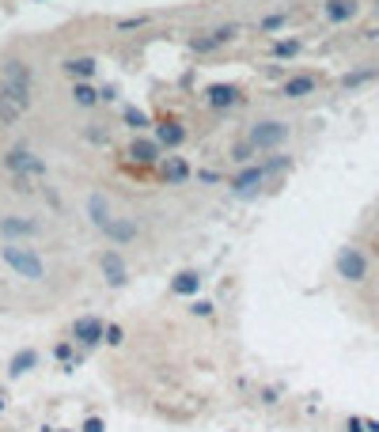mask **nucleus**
Listing matches in <instances>:
<instances>
[{"mask_svg": "<svg viewBox=\"0 0 379 432\" xmlns=\"http://www.w3.org/2000/svg\"><path fill=\"white\" fill-rule=\"evenodd\" d=\"M0 95H8L20 110L31 107V95H34V72H31V65L20 61V58L8 61L4 69H0Z\"/></svg>", "mask_w": 379, "mask_h": 432, "instance_id": "f257e3e1", "label": "nucleus"}, {"mask_svg": "<svg viewBox=\"0 0 379 432\" xmlns=\"http://www.w3.org/2000/svg\"><path fill=\"white\" fill-rule=\"evenodd\" d=\"M0 262H4L15 277H23V281H42L46 277L42 255L34 247H23V243H4V247H0Z\"/></svg>", "mask_w": 379, "mask_h": 432, "instance_id": "f03ea898", "label": "nucleus"}, {"mask_svg": "<svg viewBox=\"0 0 379 432\" xmlns=\"http://www.w3.org/2000/svg\"><path fill=\"white\" fill-rule=\"evenodd\" d=\"M292 126L281 118H266V121H254L251 129H247V137H251V144L258 148V156H270V152H281V144L289 140Z\"/></svg>", "mask_w": 379, "mask_h": 432, "instance_id": "7ed1b4c3", "label": "nucleus"}, {"mask_svg": "<svg viewBox=\"0 0 379 432\" xmlns=\"http://www.w3.org/2000/svg\"><path fill=\"white\" fill-rule=\"evenodd\" d=\"M270 182V171H266V163L258 159V163H247L239 167V171L228 178V194L239 197V201H251V197L262 194V186Z\"/></svg>", "mask_w": 379, "mask_h": 432, "instance_id": "20e7f679", "label": "nucleus"}, {"mask_svg": "<svg viewBox=\"0 0 379 432\" xmlns=\"http://www.w3.org/2000/svg\"><path fill=\"white\" fill-rule=\"evenodd\" d=\"M4 171L8 175H23V178H46V159L34 156L31 148L15 144L4 152Z\"/></svg>", "mask_w": 379, "mask_h": 432, "instance_id": "39448f33", "label": "nucleus"}, {"mask_svg": "<svg viewBox=\"0 0 379 432\" xmlns=\"http://www.w3.org/2000/svg\"><path fill=\"white\" fill-rule=\"evenodd\" d=\"M334 274L341 277V281H349V285H360V281L368 277V255L360 247H341L338 250V258H334Z\"/></svg>", "mask_w": 379, "mask_h": 432, "instance_id": "423d86ee", "label": "nucleus"}, {"mask_svg": "<svg viewBox=\"0 0 379 432\" xmlns=\"http://www.w3.org/2000/svg\"><path fill=\"white\" fill-rule=\"evenodd\" d=\"M125 156H129V163H137V167H160V159L167 152H163V144L152 133H137L133 140H129Z\"/></svg>", "mask_w": 379, "mask_h": 432, "instance_id": "0eeeda50", "label": "nucleus"}, {"mask_svg": "<svg viewBox=\"0 0 379 432\" xmlns=\"http://www.w3.org/2000/svg\"><path fill=\"white\" fill-rule=\"evenodd\" d=\"M72 342L76 345H84V349H95V345H103L106 342V323L99 315H80L76 323H72Z\"/></svg>", "mask_w": 379, "mask_h": 432, "instance_id": "6e6552de", "label": "nucleus"}, {"mask_svg": "<svg viewBox=\"0 0 379 432\" xmlns=\"http://www.w3.org/2000/svg\"><path fill=\"white\" fill-rule=\"evenodd\" d=\"M39 231H42V224L31 220V216H15V212H4V216H0V239H4V243L34 239Z\"/></svg>", "mask_w": 379, "mask_h": 432, "instance_id": "1a4fd4ad", "label": "nucleus"}, {"mask_svg": "<svg viewBox=\"0 0 379 432\" xmlns=\"http://www.w3.org/2000/svg\"><path fill=\"white\" fill-rule=\"evenodd\" d=\"M152 137L163 144V152H179V148L190 140V129L182 126L179 118H163V121H156V126H152Z\"/></svg>", "mask_w": 379, "mask_h": 432, "instance_id": "9d476101", "label": "nucleus"}, {"mask_svg": "<svg viewBox=\"0 0 379 432\" xmlns=\"http://www.w3.org/2000/svg\"><path fill=\"white\" fill-rule=\"evenodd\" d=\"M99 269H103V281L110 288H125L129 285V262L122 258V250L110 247L103 250V258H99Z\"/></svg>", "mask_w": 379, "mask_h": 432, "instance_id": "9b49d317", "label": "nucleus"}, {"mask_svg": "<svg viewBox=\"0 0 379 432\" xmlns=\"http://www.w3.org/2000/svg\"><path fill=\"white\" fill-rule=\"evenodd\" d=\"M235 34H239L235 23H220V27H212V31L198 34V39H190V50H193V53H216L220 46H228Z\"/></svg>", "mask_w": 379, "mask_h": 432, "instance_id": "f8f14e48", "label": "nucleus"}, {"mask_svg": "<svg viewBox=\"0 0 379 432\" xmlns=\"http://www.w3.org/2000/svg\"><path fill=\"white\" fill-rule=\"evenodd\" d=\"M160 178L167 186H186L190 178H193V167H190V159L186 156H179V152H167L160 159Z\"/></svg>", "mask_w": 379, "mask_h": 432, "instance_id": "ddd939ff", "label": "nucleus"}, {"mask_svg": "<svg viewBox=\"0 0 379 432\" xmlns=\"http://www.w3.org/2000/svg\"><path fill=\"white\" fill-rule=\"evenodd\" d=\"M243 102V88L239 83H209L205 88V107L209 110H232Z\"/></svg>", "mask_w": 379, "mask_h": 432, "instance_id": "4468645a", "label": "nucleus"}, {"mask_svg": "<svg viewBox=\"0 0 379 432\" xmlns=\"http://www.w3.org/2000/svg\"><path fill=\"white\" fill-rule=\"evenodd\" d=\"M103 236H106L110 247H129V243L141 236V228H137L133 216H114V220H110L106 228H103Z\"/></svg>", "mask_w": 379, "mask_h": 432, "instance_id": "2eb2a0df", "label": "nucleus"}, {"mask_svg": "<svg viewBox=\"0 0 379 432\" xmlns=\"http://www.w3.org/2000/svg\"><path fill=\"white\" fill-rule=\"evenodd\" d=\"M357 12H360L357 0H326V4H322V20H326L330 27H345V23H353V20H357Z\"/></svg>", "mask_w": 379, "mask_h": 432, "instance_id": "dca6fc26", "label": "nucleus"}, {"mask_svg": "<svg viewBox=\"0 0 379 432\" xmlns=\"http://www.w3.org/2000/svg\"><path fill=\"white\" fill-rule=\"evenodd\" d=\"M315 91H319V80L311 76V72H292V76L281 83L284 99H308V95H315Z\"/></svg>", "mask_w": 379, "mask_h": 432, "instance_id": "f3484780", "label": "nucleus"}, {"mask_svg": "<svg viewBox=\"0 0 379 432\" xmlns=\"http://www.w3.org/2000/svg\"><path fill=\"white\" fill-rule=\"evenodd\" d=\"M201 277L198 269H179V274L171 277V296H182V299H198L201 292Z\"/></svg>", "mask_w": 379, "mask_h": 432, "instance_id": "a211bd4d", "label": "nucleus"}, {"mask_svg": "<svg viewBox=\"0 0 379 432\" xmlns=\"http://www.w3.org/2000/svg\"><path fill=\"white\" fill-rule=\"evenodd\" d=\"M88 220L95 224L99 231H103L106 224L114 220V209H110V197H106V194H91V197H88Z\"/></svg>", "mask_w": 379, "mask_h": 432, "instance_id": "6ab92c4d", "label": "nucleus"}, {"mask_svg": "<svg viewBox=\"0 0 379 432\" xmlns=\"http://www.w3.org/2000/svg\"><path fill=\"white\" fill-rule=\"evenodd\" d=\"M61 69L72 76V83H76V80H91V76H95V72H99V61L84 53V58H64Z\"/></svg>", "mask_w": 379, "mask_h": 432, "instance_id": "aec40b11", "label": "nucleus"}, {"mask_svg": "<svg viewBox=\"0 0 379 432\" xmlns=\"http://www.w3.org/2000/svg\"><path fill=\"white\" fill-rule=\"evenodd\" d=\"M72 102H76L80 110H91V107H99V102H103V95H99V88H91V80H76L72 83Z\"/></svg>", "mask_w": 379, "mask_h": 432, "instance_id": "412c9836", "label": "nucleus"}, {"mask_svg": "<svg viewBox=\"0 0 379 432\" xmlns=\"http://www.w3.org/2000/svg\"><path fill=\"white\" fill-rule=\"evenodd\" d=\"M34 364H39V349H20L12 360H8V379H20V375H27Z\"/></svg>", "mask_w": 379, "mask_h": 432, "instance_id": "4be33fe9", "label": "nucleus"}, {"mask_svg": "<svg viewBox=\"0 0 379 432\" xmlns=\"http://www.w3.org/2000/svg\"><path fill=\"white\" fill-rule=\"evenodd\" d=\"M372 80H379V65H368V69L345 72V76H341V88H345V91H357V88H364V83H372Z\"/></svg>", "mask_w": 379, "mask_h": 432, "instance_id": "5701e85b", "label": "nucleus"}, {"mask_svg": "<svg viewBox=\"0 0 379 432\" xmlns=\"http://www.w3.org/2000/svg\"><path fill=\"white\" fill-rule=\"evenodd\" d=\"M122 121H125V129H133V133H148V129L156 126V121L148 118V110H141V107H125Z\"/></svg>", "mask_w": 379, "mask_h": 432, "instance_id": "b1692460", "label": "nucleus"}, {"mask_svg": "<svg viewBox=\"0 0 379 432\" xmlns=\"http://www.w3.org/2000/svg\"><path fill=\"white\" fill-rule=\"evenodd\" d=\"M300 50H303L300 39H273V42H270V58H273V61H292Z\"/></svg>", "mask_w": 379, "mask_h": 432, "instance_id": "393cba45", "label": "nucleus"}, {"mask_svg": "<svg viewBox=\"0 0 379 432\" xmlns=\"http://www.w3.org/2000/svg\"><path fill=\"white\" fill-rule=\"evenodd\" d=\"M254 156H258V148L251 144V137H239V140H235V144H232V163H235V167H247V163H258V159H254Z\"/></svg>", "mask_w": 379, "mask_h": 432, "instance_id": "a878e982", "label": "nucleus"}, {"mask_svg": "<svg viewBox=\"0 0 379 432\" xmlns=\"http://www.w3.org/2000/svg\"><path fill=\"white\" fill-rule=\"evenodd\" d=\"M53 356H57L64 368H76V364L84 360V356L76 353V342H72V337H69V342H57V345H53Z\"/></svg>", "mask_w": 379, "mask_h": 432, "instance_id": "bb28decb", "label": "nucleus"}, {"mask_svg": "<svg viewBox=\"0 0 379 432\" xmlns=\"http://www.w3.org/2000/svg\"><path fill=\"white\" fill-rule=\"evenodd\" d=\"M284 27H289V12H270L258 20V34H277V31H284Z\"/></svg>", "mask_w": 379, "mask_h": 432, "instance_id": "cd10ccee", "label": "nucleus"}, {"mask_svg": "<svg viewBox=\"0 0 379 432\" xmlns=\"http://www.w3.org/2000/svg\"><path fill=\"white\" fill-rule=\"evenodd\" d=\"M20 118H23V110L15 107V102L8 99V95H0V129H12Z\"/></svg>", "mask_w": 379, "mask_h": 432, "instance_id": "c85d7f7f", "label": "nucleus"}, {"mask_svg": "<svg viewBox=\"0 0 379 432\" xmlns=\"http://www.w3.org/2000/svg\"><path fill=\"white\" fill-rule=\"evenodd\" d=\"M262 163H266V171H270V178L292 171V156H281V152H270V156L262 159Z\"/></svg>", "mask_w": 379, "mask_h": 432, "instance_id": "c756f323", "label": "nucleus"}, {"mask_svg": "<svg viewBox=\"0 0 379 432\" xmlns=\"http://www.w3.org/2000/svg\"><path fill=\"white\" fill-rule=\"evenodd\" d=\"M141 27H148V15H129V20H118L114 31H141Z\"/></svg>", "mask_w": 379, "mask_h": 432, "instance_id": "7c9ffc66", "label": "nucleus"}, {"mask_svg": "<svg viewBox=\"0 0 379 432\" xmlns=\"http://www.w3.org/2000/svg\"><path fill=\"white\" fill-rule=\"evenodd\" d=\"M122 342H125V330H122L118 323H110V326H106V342H103V345H110V349H118Z\"/></svg>", "mask_w": 379, "mask_h": 432, "instance_id": "2f4dec72", "label": "nucleus"}, {"mask_svg": "<svg viewBox=\"0 0 379 432\" xmlns=\"http://www.w3.org/2000/svg\"><path fill=\"white\" fill-rule=\"evenodd\" d=\"M190 315H198V318H212V304H209V299H190Z\"/></svg>", "mask_w": 379, "mask_h": 432, "instance_id": "473e14b6", "label": "nucleus"}, {"mask_svg": "<svg viewBox=\"0 0 379 432\" xmlns=\"http://www.w3.org/2000/svg\"><path fill=\"white\" fill-rule=\"evenodd\" d=\"M80 432H106V421H103V417H88Z\"/></svg>", "mask_w": 379, "mask_h": 432, "instance_id": "72a5a7b5", "label": "nucleus"}, {"mask_svg": "<svg viewBox=\"0 0 379 432\" xmlns=\"http://www.w3.org/2000/svg\"><path fill=\"white\" fill-rule=\"evenodd\" d=\"M99 95H103V102H114L118 99V88H114V83H103V88H99Z\"/></svg>", "mask_w": 379, "mask_h": 432, "instance_id": "f704fd0d", "label": "nucleus"}, {"mask_svg": "<svg viewBox=\"0 0 379 432\" xmlns=\"http://www.w3.org/2000/svg\"><path fill=\"white\" fill-rule=\"evenodd\" d=\"M277 394H281L277 387H266V391H262V402H266V406H273V402H277Z\"/></svg>", "mask_w": 379, "mask_h": 432, "instance_id": "c9c22d12", "label": "nucleus"}, {"mask_svg": "<svg viewBox=\"0 0 379 432\" xmlns=\"http://www.w3.org/2000/svg\"><path fill=\"white\" fill-rule=\"evenodd\" d=\"M198 182H220L216 171H198Z\"/></svg>", "mask_w": 379, "mask_h": 432, "instance_id": "e433bc0d", "label": "nucleus"}, {"mask_svg": "<svg viewBox=\"0 0 379 432\" xmlns=\"http://www.w3.org/2000/svg\"><path fill=\"white\" fill-rule=\"evenodd\" d=\"M364 428L368 432H379V421H364Z\"/></svg>", "mask_w": 379, "mask_h": 432, "instance_id": "4c0bfd02", "label": "nucleus"}, {"mask_svg": "<svg viewBox=\"0 0 379 432\" xmlns=\"http://www.w3.org/2000/svg\"><path fill=\"white\" fill-rule=\"evenodd\" d=\"M0 410H4V394H0Z\"/></svg>", "mask_w": 379, "mask_h": 432, "instance_id": "58836bf2", "label": "nucleus"}, {"mask_svg": "<svg viewBox=\"0 0 379 432\" xmlns=\"http://www.w3.org/2000/svg\"><path fill=\"white\" fill-rule=\"evenodd\" d=\"M375 15H379V0H375Z\"/></svg>", "mask_w": 379, "mask_h": 432, "instance_id": "ea45409f", "label": "nucleus"}, {"mask_svg": "<svg viewBox=\"0 0 379 432\" xmlns=\"http://www.w3.org/2000/svg\"><path fill=\"white\" fill-rule=\"evenodd\" d=\"M61 432H72V428H61Z\"/></svg>", "mask_w": 379, "mask_h": 432, "instance_id": "a19ab883", "label": "nucleus"}]
</instances>
